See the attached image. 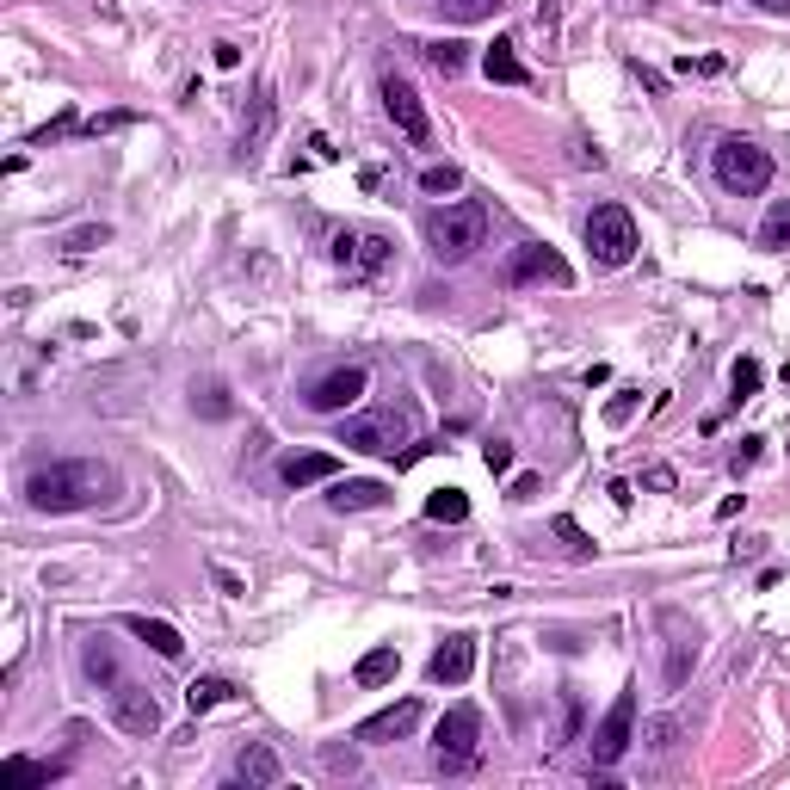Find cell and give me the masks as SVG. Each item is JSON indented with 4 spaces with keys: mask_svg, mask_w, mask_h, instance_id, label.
I'll return each mask as SVG.
<instances>
[{
    "mask_svg": "<svg viewBox=\"0 0 790 790\" xmlns=\"http://www.w3.org/2000/svg\"><path fill=\"white\" fill-rule=\"evenodd\" d=\"M112 494H118V470L99 457H56L25 476L31 513H87V507H105Z\"/></svg>",
    "mask_w": 790,
    "mask_h": 790,
    "instance_id": "obj_1",
    "label": "cell"
},
{
    "mask_svg": "<svg viewBox=\"0 0 790 790\" xmlns=\"http://www.w3.org/2000/svg\"><path fill=\"white\" fill-rule=\"evenodd\" d=\"M760 383H766V365H760V358H735V365H729V389H735V402L760 395Z\"/></svg>",
    "mask_w": 790,
    "mask_h": 790,
    "instance_id": "obj_25",
    "label": "cell"
},
{
    "mask_svg": "<svg viewBox=\"0 0 790 790\" xmlns=\"http://www.w3.org/2000/svg\"><path fill=\"white\" fill-rule=\"evenodd\" d=\"M482 463H488L494 476H507V470H513V445H507V439H488V445H482Z\"/></svg>",
    "mask_w": 790,
    "mask_h": 790,
    "instance_id": "obj_37",
    "label": "cell"
},
{
    "mask_svg": "<svg viewBox=\"0 0 790 790\" xmlns=\"http://www.w3.org/2000/svg\"><path fill=\"white\" fill-rule=\"evenodd\" d=\"M210 574H217V587H223L229 599H241V593H247V581H241V574H235V568H223V562H217V568H210Z\"/></svg>",
    "mask_w": 790,
    "mask_h": 790,
    "instance_id": "obj_41",
    "label": "cell"
},
{
    "mask_svg": "<svg viewBox=\"0 0 790 790\" xmlns=\"http://www.w3.org/2000/svg\"><path fill=\"white\" fill-rule=\"evenodd\" d=\"M482 241H488V204H476V198L439 204L433 217H426V247H433V260H445V266L470 260Z\"/></svg>",
    "mask_w": 790,
    "mask_h": 790,
    "instance_id": "obj_2",
    "label": "cell"
},
{
    "mask_svg": "<svg viewBox=\"0 0 790 790\" xmlns=\"http://www.w3.org/2000/svg\"><path fill=\"white\" fill-rule=\"evenodd\" d=\"M636 402H642V389H618L612 402H605V420H612V426H624V420L636 414Z\"/></svg>",
    "mask_w": 790,
    "mask_h": 790,
    "instance_id": "obj_36",
    "label": "cell"
},
{
    "mask_svg": "<svg viewBox=\"0 0 790 790\" xmlns=\"http://www.w3.org/2000/svg\"><path fill=\"white\" fill-rule=\"evenodd\" d=\"M383 500H389V482H377V476H352V482L328 488L334 513H371V507H383Z\"/></svg>",
    "mask_w": 790,
    "mask_h": 790,
    "instance_id": "obj_17",
    "label": "cell"
},
{
    "mask_svg": "<svg viewBox=\"0 0 790 790\" xmlns=\"http://www.w3.org/2000/svg\"><path fill=\"white\" fill-rule=\"evenodd\" d=\"M550 531H556V537H562V544H568V556H581V562L593 556V537H587L581 525H574L568 513H556V519H550Z\"/></svg>",
    "mask_w": 790,
    "mask_h": 790,
    "instance_id": "obj_34",
    "label": "cell"
},
{
    "mask_svg": "<svg viewBox=\"0 0 790 790\" xmlns=\"http://www.w3.org/2000/svg\"><path fill=\"white\" fill-rule=\"evenodd\" d=\"M112 723H118L124 735H142V741H149V735L161 729V698H155L149 686H130V679H118V686H112Z\"/></svg>",
    "mask_w": 790,
    "mask_h": 790,
    "instance_id": "obj_12",
    "label": "cell"
},
{
    "mask_svg": "<svg viewBox=\"0 0 790 790\" xmlns=\"http://www.w3.org/2000/svg\"><path fill=\"white\" fill-rule=\"evenodd\" d=\"M75 124H81V118H75V112H62V118H56V124H44V130H38V136H31V149H44V142H56V136H68V130H75Z\"/></svg>",
    "mask_w": 790,
    "mask_h": 790,
    "instance_id": "obj_39",
    "label": "cell"
},
{
    "mask_svg": "<svg viewBox=\"0 0 790 790\" xmlns=\"http://www.w3.org/2000/svg\"><path fill=\"white\" fill-rule=\"evenodd\" d=\"M574 167H605V155L593 149V142H574Z\"/></svg>",
    "mask_w": 790,
    "mask_h": 790,
    "instance_id": "obj_43",
    "label": "cell"
},
{
    "mask_svg": "<svg viewBox=\"0 0 790 790\" xmlns=\"http://www.w3.org/2000/svg\"><path fill=\"white\" fill-rule=\"evenodd\" d=\"M507 284H513V291H519V284H574V272H568V260L556 254V247L525 241V247L507 254Z\"/></svg>",
    "mask_w": 790,
    "mask_h": 790,
    "instance_id": "obj_11",
    "label": "cell"
},
{
    "mask_svg": "<svg viewBox=\"0 0 790 790\" xmlns=\"http://www.w3.org/2000/svg\"><path fill=\"white\" fill-rule=\"evenodd\" d=\"M426 62H433L439 75H463V62H470V44H457V38H439V44H426Z\"/></svg>",
    "mask_w": 790,
    "mask_h": 790,
    "instance_id": "obj_26",
    "label": "cell"
},
{
    "mask_svg": "<svg viewBox=\"0 0 790 790\" xmlns=\"http://www.w3.org/2000/svg\"><path fill=\"white\" fill-rule=\"evenodd\" d=\"M760 247H790V198H778L760 223Z\"/></svg>",
    "mask_w": 790,
    "mask_h": 790,
    "instance_id": "obj_31",
    "label": "cell"
},
{
    "mask_svg": "<svg viewBox=\"0 0 790 790\" xmlns=\"http://www.w3.org/2000/svg\"><path fill=\"white\" fill-rule=\"evenodd\" d=\"M210 62H217V68H241V44H217V50H210Z\"/></svg>",
    "mask_w": 790,
    "mask_h": 790,
    "instance_id": "obj_42",
    "label": "cell"
},
{
    "mask_svg": "<svg viewBox=\"0 0 790 790\" xmlns=\"http://www.w3.org/2000/svg\"><path fill=\"white\" fill-rule=\"evenodd\" d=\"M365 389H371V371L365 365H340V371L315 377L303 389V408L309 414H346V408H358V395H365Z\"/></svg>",
    "mask_w": 790,
    "mask_h": 790,
    "instance_id": "obj_10",
    "label": "cell"
},
{
    "mask_svg": "<svg viewBox=\"0 0 790 790\" xmlns=\"http://www.w3.org/2000/svg\"><path fill=\"white\" fill-rule=\"evenodd\" d=\"M235 778H241V784H254V790H272V784L284 778V760H278L266 741H247V747H241V760H235Z\"/></svg>",
    "mask_w": 790,
    "mask_h": 790,
    "instance_id": "obj_18",
    "label": "cell"
},
{
    "mask_svg": "<svg viewBox=\"0 0 790 790\" xmlns=\"http://www.w3.org/2000/svg\"><path fill=\"white\" fill-rule=\"evenodd\" d=\"M463 186V173L451 167V161H433V167H420V192L426 198H445V192H457Z\"/></svg>",
    "mask_w": 790,
    "mask_h": 790,
    "instance_id": "obj_27",
    "label": "cell"
},
{
    "mask_svg": "<svg viewBox=\"0 0 790 790\" xmlns=\"http://www.w3.org/2000/svg\"><path fill=\"white\" fill-rule=\"evenodd\" d=\"M340 445L346 451H371V457H395V445H414V414L408 408L352 414V420H340Z\"/></svg>",
    "mask_w": 790,
    "mask_h": 790,
    "instance_id": "obj_5",
    "label": "cell"
},
{
    "mask_svg": "<svg viewBox=\"0 0 790 790\" xmlns=\"http://www.w3.org/2000/svg\"><path fill=\"white\" fill-rule=\"evenodd\" d=\"M389 254H395V241H389L383 229H340V235H334V260H340L346 284L377 278V272L389 266Z\"/></svg>",
    "mask_w": 790,
    "mask_h": 790,
    "instance_id": "obj_7",
    "label": "cell"
},
{
    "mask_svg": "<svg viewBox=\"0 0 790 790\" xmlns=\"http://www.w3.org/2000/svg\"><path fill=\"white\" fill-rule=\"evenodd\" d=\"M482 75H488L494 87H531V68L519 62V50H513L507 38H494V44L482 50Z\"/></svg>",
    "mask_w": 790,
    "mask_h": 790,
    "instance_id": "obj_19",
    "label": "cell"
},
{
    "mask_svg": "<svg viewBox=\"0 0 790 790\" xmlns=\"http://www.w3.org/2000/svg\"><path fill=\"white\" fill-rule=\"evenodd\" d=\"M266 124H272V99L260 93V99H254V124H247V130H241V149H247V155H254V142L266 136Z\"/></svg>",
    "mask_w": 790,
    "mask_h": 790,
    "instance_id": "obj_35",
    "label": "cell"
},
{
    "mask_svg": "<svg viewBox=\"0 0 790 790\" xmlns=\"http://www.w3.org/2000/svg\"><path fill=\"white\" fill-rule=\"evenodd\" d=\"M445 7V19H457V25H476V19H494L507 0H439Z\"/></svg>",
    "mask_w": 790,
    "mask_h": 790,
    "instance_id": "obj_30",
    "label": "cell"
},
{
    "mask_svg": "<svg viewBox=\"0 0 790 790\" xmlns=\"http://www.w3.org/2000/svg\"><path fill=\"white\" fill-rule=\"evenodd\" d=\"M0 772H7V778H31V784H50V778H62V766L25 760V753H7V760H0Z\"/></svg>",
    "mask_w": 790,
    "mask_h": 790,
    "instance_id": "obj_32",
    "label": "cell"
},
{
    "mask_svg": "<svg viewBox=\"0 0 790 790\" xmlns=\"http://www.w3.org/2000/svg\"><path fill=\"white\" fill-rule=\"evenodd\" d=\"M470 673H476V636L470 630L445 636L439 649H433V661H426V679H433V686H463Z\"/></svg>",
    "mask_w": 790,
    "mask_h": 790,
    "instance_id": "obj_14",
    "label": "cell"
},
{
    "mask_svg": "<svg viewBox=\"0 0 790 790\" xmlns=\"http://www.w3.org/2000/svg\"><path fill=\"white\" fill-rule=\"evenodd\" d=\"M426 519H433V525H463V519H470V494H463V488H433V494H426Z\"/></svg>",
    "mask_w": 790,
    "mask_h": 790,
    "instance_id": "obj_23",
    "label": "cell"
},
{
    "mask_svg": "<svg viewBox=\"0 0 790 790\" xmlns=\"http://www.w3.org/2000/svg\"><path fill=\"white\" fill-rule=\"evenodd\" d=\"M760 13H790V0H753Z\"/></svg>",
    "mask_w": 790,
    "mask_h": 790,
    "instance_id": "obj_47",
    "label": "cell"
},
{
    "mask_svg": "<svg viewBox=\"0 0 790 790\" xmlns=\"http://www.w3.org/2000/svg\"><path fill=\"white\" fill-rule=\"evenodd\" d=\"M192 408H198L204 420H229V414H235V402H229V389H223V383H204V389H192Z\"/></svg>",
    "mask_w": 790,
    "mask_h": 790,
    "instance_id": "obj_28",
    "label": "cell"
},
{
    "mask_svg": "<svg viewBox=\"0 0 790 790\" xmlns=\"http://www.w3.org/2000/svg\"><path fill=\"white\" fill-rule=\"evenodd\" d=\"M223 698H235V686H229V679H217V673H204V679H192V686H186V710H192V716L217 710Z\"/></svg>",
    "mask_w": 790,
    "mask_h": 790,
    "instance_id": "obj_24",
    "label": "cell"
},
{
    "mask_svg": "<svg viewBox=\"0 0 790 790\" xmlns=\"http://www.w3.org/2000/svg\"><path fill=\"white\" fill-rule=\"evenodd\" d=\"M587 247H593V260L599 266H630L636 260V217H630V210L624 204H593V217H587Z\"/></svg>",
    "mask_w": 790,
    "mask_h": 790,
    "instance_id": "obj_6",
    "label": "cell"
},
{
    "mask_svg": "<svg viewBox=\"0 0 790 790\" xmlns=\"http://www.w3.org/2000/svg\"><path fill=\"white\" fill-rule=\"evenodd\" d=\"M537 488H544V482H537V476H513V500H531Z\"/></svg>",
    "mask_w": 790,
    "mask_h": 790,
    "instance_id": "obj_46",
    "label": "cell"
},
{
    "mask_svg": "<svg viewBox=\"0 0 790 790\" xmlns=\"http://www.w3.org/2000/svg\"><path fill=\"white\" fill-rule=\"evenodd\" d=\"M105 241H112V229H105V223H81V229H68L56 247H62V254H93V247H105Z\"/></svg>",
    "mask_w": 790,
    "mask_h": 790,
    "instance_id": "obj_29",
    "label": "cell"
},
{
    "mask_svg": "<svg viewBox=\"0 0 790 790\" xmlns=\"http://www.w3.org/2000/svg\"><path fill=\"white\" fill-rule=\"evenodd\" d=\"M395 673H402V655H395V642H383V649H371V655H358V667H352L358 686H389Z\"/></svg>",
    "mask_w": 790,
    "mask_h": 790,
    "instance_id": "obj_22",
    "label": "cell"
},
{
    "mask_svg": "<svg viewBox=\"0 0 790 790\" xmlns=\"http://www.w3.org/2000/svg\"><path fill=\"white\" fill-rule=\"evenodd\" d=\"M124 630H130L136 642H149L161 661H179V655H186V636H179L173 624H161V618H142V612H136V618H124Z\"/></svg>",
    "mask_w": 790,
    "mask_h": 790,
    "instance_id": "obj_20",
    "label": "cell"
},
{
    "mask_svg": "<svg viewBox=\"0 0 790 790\" xmlns=\"http://www.w3.org/2000/svg\"><path fill=\"white\" fill-rule=\"evenodd\" d=\"M136 112H105V118H87V136H112V130H130Z\"/></svg>",
    "mask_w": 790,
    "mask_h": 790,
    "instance_id": "obj_38",
    "label": "cell"
},
{
    "mask_svg": "<svg viewBox=\"0 0 790 790\" xmlns=\"http://www.w3.org/2000/svg\"><path fill=\"white\" fill-rule=\"evenodd\" d=\"M420 729V698H395L389 710L365 716V723L352 729V741H365V747H383V741H408Z\"/></svg>",
    "mask_w": 790,
    "mask_h": 790,
    "instance_id": "obj_13",
    "label": "cell"
},
{
    "mask_svg": "<svg viewBox=\"0 0 790 790\" xmlns=\"http://www.w3.org/2000/svg\"><path fill=\"white\" fill-rule=\"evenodd\" d=\"M642 482H649V488H661V494H667V488H673V482H679V476H673V470H667V463H655V470H649V476H642Z\"/></svg>",
    "mask_w": 790,
    "mask_h": 790,
    "instance_id": "obj_44",
    "label": "cell"
},
{
    "mask_svg": "<svg viewBox=\"0 0 790 790\" xmlns=\"http://www.w3.org/2000/svg\"><path fill=\"white\" fill-rule=\"evenodd\" d=\"M710 173H716V186H723V192L760 198L772 186V155L760 149V142H747V136H723V142H716V155H710Z\"/></svg>",
    "mask_w": 790,
    "mask_h": 790,
    "instance_id": "obj_3",
    "label": "cell"
},
{
    "mask_svg": "<svg viewBox=\"0 0 790 790\" xmlns=\"http://www.w3.org/2000/svg\"><path fill=\"white\" fill-rule=\"evenodd\" d=\"M383 112H389V124L402 130V136L414 142V149H426V142H433V118H426V99L414 93V81H408V75H395V68L383 75Z\"/></svg>",
    "mask_w": 790,
    "mask_h": 790,
    "instance_id": "obj_8",
    "label": "cell"
},
{
    "mask_svg": "<svg viewBox=\"0 0 790 790\" xmlns=\"http://www.w3.org/2000/svg\"><path fill=\"white\" fill-rule=\"evenodd\" d=\"M698 649H704L698 624H679V618H667V686H673V692L686 686V673L698 667Z\"/></svg>",
    "mask_w": 790,
    "mask_h": 790,
    "instance_id": "obj_15",
    "label": "cell"
},
{
    "mask_svg": "<svg viewBox=\"0 0 790 790\" xmlns=\"http://www.w3.org/2000/svg\"><path fill=\"white\" fill-rule=\"evenodd\" d=\"M476 760H482V710L476 704H451L445 723L433 729V766L445 778H463V772H476Z\"/></svg>",
    "mask_w": 790,
    "mask_h": 790,
    "instance_id": "obj_4",
    "label": "cell"
},
{
    "mask_svg": "<svg viewBox=\"0 0 790 790\" xmlns=\"http://www.w3.org/2000/svg\"><path fill=\"white\" fill-rule=\"evenodd\" d=\"M760 445H766V439H741V445H735V457H729V463H735V476H741V470H753V463H760Z\"/></svg>",
    "mask_w": 790,
    "mask_h": 790,
    "instance_id": "obj_40",
    "label": "cell"
},
{
    "mask_svg": "<svg viewBox=\"0 0 790 790\" xmlns=\"http://www.w3.org/2000/svg\"><path fill=\"white\" fill-rule=\"evenodd\" d=\"M81 673L93 679V686H105V692H112L118 679H124V673H118V649H112L105 636H87V642H81Z\"/></svg>",
    "mask_w": 790,
    "mask_h": 790,
    "instance_id": "obj_21",
    "label": "cell"
},
{
    "mask_svg": "<svg viewBox=\"0 0 790 790\" xmlns=\"http://www.w3.org/2000/svg\"><path fill=\"white\" fill-rule=\"evenodd\" d=\"M642 741H649V747H655V760L667 766V760H673V747H679V723H673V716H655V723L642 729Z\"/></svg>",
    "mask_w": 790,
    "mask_h": 790,
    "instance_id": "obj_33",
    "label": "cell"
},
{
    "mask_svg": "<svg viewBox=\"0 0 790 790\" xmlns=\"http://www.w3.org/2000/svg\"><path fill=\"white\" fill-rule=\"evenodd\" d=\"M636 741V686H624L612 698V710L599 716V729H593V766H618L624 753Z\"/></svg>",
    "mask_w": 790,
    "mask_h": 790,
    "instance_id": "obj_9",
    "label": "cell"
},
{
    "mask_svg": "<svg viewBox=\"0 0 790 790\" xmlns=\"http://www.w3.org/2000/svg\"><path fill=\"white\" fill-rule=\"evenodd\" d=\"M340 476V457L334 451H297L278 463V482L284 488H309V482H334Z\"/></svg>",
    "mask_w": 790,
    "mask_h": 790,
    "instance_id": "obj_16",
    "label": "cell"
},
{
    "mask_svg": "<svg viewBox=\"0 0 790 790\" xmlns=\"http://www.w3.org/2000/svg\"><path fill=\"white\" fill-rule=\"evenodd\" d=\"M760 550H766V537H741V544H735V562H753Z\"/></svg>",
    "mask_w": 790,
    "mask_h": 790,
    "instance_id": "obj_45",
    "label": "cell"
}]
</instances>
